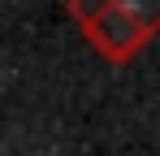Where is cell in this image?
<instances>
[{"label":"cell","instance_id":"1","mask_svg":"<svg viewBox=\"0 0 160 156\" xmlns=\"http://www.w3.org/2000/svg\"><path fill=\"white\" fill-rule=\"evenodd\" d=\"M91 44L108 56H130L160 26V0H74Z\"/></svg>","mask_w":160,"mask_h":156}]
</instances>
